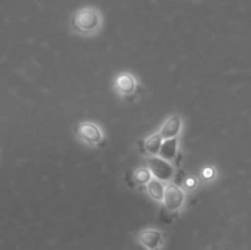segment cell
Here are the masks:
<instances>
[{"mask_svg": "<svg viewBox=\"0 0 251 250\" xmlns=\"http://www.w3.org/2000/svg\"><path fill=\"white\" fill-rule=\"evenodd\" d=\"M71 26L80 33H92L100 26V14L95 7L77 10L71 17Z\"/></svg>", "mask_w": 251, "mask_h": 250, "instance_id": "cell-1", "label": "cell"}, {"mask_svg": "<svg viewBox=\"0 0 251 250\" xmlns=\"http://www.w3.org/2000/svg\"><path fill=\"white\" fill-rule=\"evenodd\" d=\"M146 162L151 174H153L158 180L169 181L173 178L174 168L169 161H166L158 156H151L147 157Z\"/></svg>", "mask_w": 251, "mask_h": 250, "instance_id": "cell-2", "label": "cell"}, {"mask_svg": "<svg viewBox=\"0 0 251 250\" xmlns=\"http://www.w3.org/2000/svg\"><path fill=\"white\" fill-rule=\"evenodd\" d=\"M163 200L167 210L172 211V212H176L184 203L183 190L178 185H176V184H168L164 188Z\"/></svg>", "mask_w": 251, "mask_h": 250, "instance_id": "cell-3", "label": "cell"}, {"mask_svg": "<svg viewBox=\"0 0 251 250\" xmlns=\"http://www.w3.org/2000/svg\"><path fill=\"white\" fill-rule=\"evenodd\" d=\"M78 136L90 145H98L102 142L103 134L100 126L93 123H82L78 126Z\"/></svg>", "mask_w": 251, "mask_h": 250, "instance_id": "cell-4", "label": "cell"}, {"mask_svg": "<svg viewBox=\"0 0 251 250\" xmlns=\"http://www.w3.org/2000/svg\"><path fill=\"white\" fill-rule=\"evenodd\" d=\"M139 242L149 250H157L162 244V233L157 229H144L139 234Z\"/></svg>", "mask_w": 251, "mask_h": 250, "instance_id": "cell-5", "label": "cell"}, {"mask_svg": "<svg viewBox=\"0 0 251 250\" xmlns=\"http://www.w3.org/2000/svg\"><path fill=\"white\" fill-rule=\"evenodd\" d=\"M181 129V120L179 115H172L164 125L162 126L161 131H159V135L162 136V139H172V137L178 136L179 131Z\"/></svg>", "mask_w": 251, "mask_h": 250, "instance_id": "cell-6", "label": "cell"}, {"mask_svg": "<svg viewBox=\"0 0 251 250\" xmlns=\"http://www.w3.org/2000/svg\"><path fill=\"white\" fill-rule=\"evenodd\" d=\"M115 87L123 95H130L136 88V81L130 74H120L115 80Z\"/></svg>", "mask_w": 251, "mask_h": 250, "instance_id": "cell-7", "label": "cell"}, {"mask_svg": "<svg viewBox=\"0 0 251 250\" xmlns=\"http://www.w3.org/2000/svg\"><path fill=\"white\" fill-rule=\"evenodd\" d=\"M176 149H178V137H172V139L163 140L159 149L158 153L166 161H172L176 154Z\"/></svg>", "mask_w": 251, "mask_h": 250, "instance_id": "cell-8", "label": "cell"}, {"mask_svg": "<svg viewBox=\"0 0 251 250\" xmlns=\"http://www.w3.org/2000/svg\"><path fill=\"white\" fill-rule=\"evenodd\" d=\"M147 194L151 196L153 200L162 201L164 196V185L158 179H151L147 183Z\"/></svg>", "mask_w": 251, "mask_h": 250, "instance_id": "cell-9", "label": "cell"}, {"mask_svg": "<svg viewBox=\"0 0 251 250\" xmlns=\"http://www.w3.org/2000/svg\"><path fill=\"white\" fill-rule=\"evenodd\" d=\"M162 142H163V139L159 135V132L158 134L151 135V136L145 140V150L150 154H152V156H157L159 152V149H161Z\"/></svg>", "mask_w": 251, "mask_h": 250, "instance_id": "cell-10", "label": "cell"}, {"mask_svg": "<svg viewBox=\"0 0 251 250\" xmlns=\"http://www.w3.org/2000/svg\"><path fill=\"white\" fill-rule=\"evenodd\" d=\"M151 172L149 168H140L135 172V181L137 184H147L151 180Z\"/></svg>", "mask_w": 251, "mask_h": 250, "instance_id": "cell-11", "label": "cell"}, {"mask_svg": "<svg viewBox=\"0 0 251 250\" xmlns=\"http://www.w3.org/2000/svg\"><path fill=\"white\" fill-rule=\"evenodd\" d=\"M215 173H216L215 169L211 168V167H207V168L203 169V172H202L203 176H205L206 179H212L213 176H215Z\"/></svg>", "mask_w": 251, "mask_h": 250, "instance_id": "cell-12", "label": "cell"}, {"mask_svg": "<svg viewBox=\"0 0 251 250\" xmlns=\"http://www.w3.org/2000/svg\"><path fill=\"white\" fill-rule=\"evenodd\" d=\"M186 186H189V188H195L196 186V179L195 178H188L185 181Z\"/></svg>", "mask_w": 251, "mask_h": 250, "instance_id": "cell-13", "label": "cell"}, {"mask_svg": "<svg viewBox=\"0 0 251 250\" xmlns=\"http://www.w3.org/2000/svg\"><path fill=\"white\" fill-rule=\"evenodd\" d=\"M218 250H226V249H218Z\"/></svg>", "mask_w": 251, "mask_h": 250, "instance_id": "cell-14", "label": "cell"}]
</instances>
